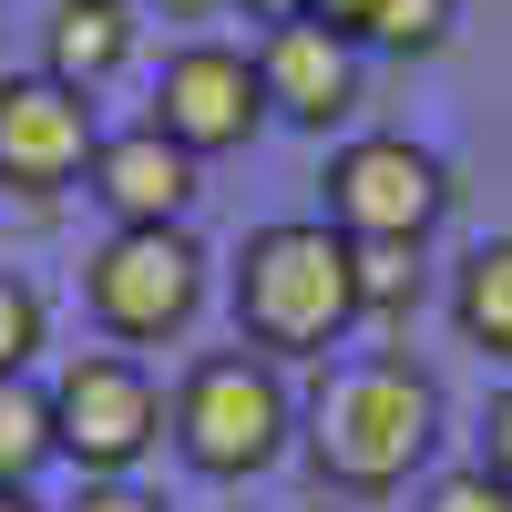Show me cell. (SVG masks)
<instances>
[{
    "instance_id": "cell-16",
    "label": "cell",
    "mask_w": 512,
    "mask_h": 512,
    "mask_svg": "<svg viewBox=\"0 0 512 512\" xmlns=\"http://www.w3.org/2000/svg\"><path fill=\"white\" fill-rule=\"evenodd\" d=\"M420 308V246H359V318Z\"/></svg>"
},
{
    "instance_id": "cell-13",
    "label": "cell",
    "mask_w": 512,
    "mask_h": 512,
    "mask_svg": "<svg viewBox=\"0 0 512 512\" xmlns=\"http://www.w3.org/2000/svg\"><path fill=\"white\" fill-rule=\"evenodd\" d=\"M62 461V431H52V390L21 369V379H0V492H31L41 472Z\"/></svg>"
},
{
    "instance_id": "cell-19",
    "label": "cell",
    "mask_w": 512,
    "mask_h": 512,
    "mask_svg": "<svg viewBox=\"0 0 512 512\" xmlns=\"http://www.w3.org/2000/svg\"><path fill=\"white\" fill-rule=\"evenodd\" d=\"M72 512H164V502H154L144 482H82V502H72Z\"/></svg>"
},
{
    "instance_id": "cell-4",
    "label": "cell",
    "mask_w": 512,
    "mask_h": 512,
    "mask_svg": "<svg viewBox=\"0 0 512 512\" xmlns=\"http://www.w3.org/2000/svg\"><path fill=\"white\" fill-rule=\"evenodd\" d=\"M205 277H216V256L195 246V226H113L93 256H82V308H93L103 338L154 349V338L195 328Z\"/></svg>"
},
{
    "instance_id": "cell-22",
    "label": "cell",
    "mask_w": 512,
    "mask_h": 512,
    "mask_svg": "<svg viewBox=\"0 0 512 512\" xmlns=\"http://www.w3.org/2000/svg\"><path fill=\"white\" fill-rule=\"evenodd\" d=\"M154 11H164V21H216L226 0H154Z\"/></svg>"
},
{
    "instance_id": "cell-2",
    "label": "cell",
    "mask_w": 512,
    "mask_h": 512,
    "mask_svg": "<svg viewBox=\"0 0 512 512\" xmlns=\"http://www.w3.org/2000/svg\"><path fill=\"white\" fill-rule=\"evenodd\" d=\"M226 297H236V338L267 349L277 369L287 359H328L359 328V246L328 216H277V226H256L236 246Z\"/></svg>"
},
{
    "instance_id": "cell-6",
    "label": "cell",
    "mask_w": 512,
    "mask_h": 512,
    "mask_svg": "<svg viewBox=\"0 0 512 512\" xmlns=\"http://www.w3.org/2000/svg\"><path fill=\"white\" fill-rule=\"evenodd\" d=\"M52 431H62V461L82 482H134V461L164 441V390L134 349H82L62 359L52 379Z\"/></svg>"
},
{
    "instance_id": "cell-14",
    "label": "cell",
    "mask_w": 512,
    "mask_h": 512,
    "mask_svg": "<svg viewBox=\"0 0 512 512\" xmlns=\"http://www.w3.org/2000/svg\"><path fill=\"white\" fill-rule=\"evenodd\" d=\"M451 21H461V0H369L359 41H369V52H441Z\"/></svg>"
},
{
    "instance_id": "cell-5",
    "label": "cell",
    "mask_w": 512,
    "mask_h": 512,
    "mask_svg": "<svg viewBox=\"0 0 512 512\" xmlns=\"http://www.w3.org/2000/svg\"><path fill=\"white\" fill-rule=\"evenodd\" d=\"M318 185H328V226L349 246H431L451 216V164L410 134H349Z\"/></svg>"
},
{
    "instance_id": "cell-15",
    "label": "cell",
    "mask_w": 512,
    "mask_h": 512,
    "mask_svg": "<svg viewBox=\"0 0 512 512\" xmlns=\"http://www.w3.org/2000/svg\"><path fill=\"white\" fill-rule=\"evenodd\" d=\"M41 349H52V308H41V287L0 267V379H21Z\"/></svg>"
},
{
    "instance_id": "cell-21",
    "label": "cell",
    "mask_w": 512,
    "mask_h": 512,
    "mask_svg": "<svg viewBox=\"0 0 512 512\" xmlns=\"http://www.w3.org/2000/svg\"><path fill=\"white\" fill-rule=\"evenodd\" d=\"M318 21H328V31H349V41H359V21H369V0H318ZM359 52H369V41H359Z\"/></svg>"
},
{
    "instance_id": "cell-9",
    "label": "cell",
    "mask_w": 512,
    "mask_h": 512,
    "mask_svg": "<svg viewBox=\"0 0 512 512\" xmlns=\"http://www.w3.org/2000/svg\"><path fill=\"white\" fill-rule=\"evenodd\" d=\"M256 82H267V113L277 123H297V134H338V123L369 103V52L308 11V21H277L267 41H256Z\"/></svg>"
},
{
    "instance_id": "cell-1",
    "label": "cell",
    "mask_w": 512,
    "mask_h": 512,
    "mask_svg": "<svg viewBox=\"0 0 512 512\" xmlns=\"http://www.w3.org/2000/svg\"><path fill=\"white\" fill-rule=\"evenodd\" d=\"M297 451L318 461V482L328 492H410V472H431V451H441V390H431V369L400 359V349H379V359H338L318 379V400L297 410Z\"/></svg>"
},
{
    "instance_id": "cell-10",
    "label": "cell",
    "mask_w": 512,
    "mask_h": 512,
    "mask_svg": "<svg viewBox=\"0 0 512 512\" xmlns=\"http://www.w3.org/2000/svg\"><path fill=\"white\" fill-rule=\"evenodd\" d=\"M82 195H93L113 226H185L195 195H205V164L164 134V123H134V134H103Z\"/></svg>"
},
{
    "instance_id": "cell-20",
    "label": "cell",
    "mask_w": 512,
    "mask_h": 512,
    "mask_svg": "<svg viewBox=\"0 0 512 512\" xmlns=\"http://www.w3.org/2000/svg\"><path fill=\"white\" fill-rule=\"evenodd\" d=\"M236 11H246V21H267V31H277V21H308V11H318V0H236Z\"/></svg>"
},
{
    "instance_id": "cell-8",
    "label": "cell",
    "mask_w": 512,
    "mask_h": 512,
    "mask_svg": "<svg viewBox=\"0 0 512 512\" xmlns=\"http://www.w3.org/2000/svg\"><path fill=\"white\" fill-rule=\"evenodd\" d=\"M103 154L93 93H72L52 72H0V185L11 195H72Z\"/></svg>"
},
{
    "instance_id": "cell-18",
    "label": "cell",
    "mask_w": 512,
    "mask_h": 512,
    "mask_svg": "<svg viewBox=\"0 0 512 512\" xmlns=\"http://www.w3.org/2000/svg\"><path fill=\"white\" fill-rule=\"evenodd\" d=\"M482 472L512 492V390H492V410H482Z\"/></svg>"
},
{
    "instance_id": "cell-3",
    "label": "cell",
    "mask_w": 512,
    "mask_h": 512,
    "mask_svg": "<svg viewBox=\"0 0 512 512\" xmlns=\"http://www.w3.org/2000/svg\"><path fill=\"white\" fill-rule=\"evenodd\" d=\"M164 431H175V451L205 482H256V472H277V461L297 451V390H287V369L267 349L236 338V349H205L175 379Z\"/></svg>"
},
{
    "instance_id": "cell-17",
    "label": "cell",
    "mask_w": 512,
    "mask_h": 512,
    "mask_svg": "<svg viewBox=\"0 0 512 512\" xmlns=\"http://www.w3.org/2000/svg\"><path fill=\"white\" fill-rule=\"evenodd\" d=\"M410 512H512V492L482 472V461H461V472H431V482H420Z\"/></svg>"
},
{
    "instance_id": "cell-7",
    "label": "cell",
    "mask_w": 512,
    "mask_h": 512,
    "mask_svg": "<svg viewBox=\"0 0 512 512\" xmlns=\"http://www.w3.org/2000/svg\"><path fill=\"white\" fill-rule=\"evenodd\" d=\"M195 164H216V154H246L256 134H267V82H256V52H236V41H175L154 72V113Z\"/></svg>"
},
{
    "instance_id": "cell-23",
    "label": "cell",
    "mask_w": 512,
    "mask_h": 512,
    "mask_svg": "<svg viewBox=\"0 0 512 512\" xmlns=\"http://www.w3.org/2000/svg\"><path fill=\"white\" fill-rule=\"evenodd\" d=\"M0 512H52V502H41V492H0Z\"/></svg>"
},
{
    "instance_id": "cell-12",
    "label": "cell",
    "mask_w": 512,
    "mask_h": 512,
    "mask_svg": "<svg viewBox=\"0 0 512 512\" xmlns=\"http://www.w3.org/2000/svg\"><path fill=\"white\" fill-rule=\"evenodd\" d=\"M451 338H461L472 359L512 369V236H482V246L451 267Z\"/></svg>"
},
{
    "instance_id": "cell-11",
    "label": "cell",
    "mask_w": 512,
    "mask_h": 512,
    "mask_svg": "<svg viewBox=\"0 0 512 512\" xmlns=\"http://www.w3.org/2000/svg\"><path fill=\"white\" fill-rule=\"evenodd\" d=\"M144 41V0H52L41 21V72L72 82V93H103V82L134 62Z\"/></svg>"
},
{
    "instance_id": "cell-24",
    "label": "cell",
    "mask_w": 512,
    "mask_h": 512,
    "mask_svg": "<svg viewBox=\"0 0 512 512\" xmlns=\"http://www.w3.org/2000/svg\"><path fill=\"white\" fill-rule=\"evenodd\" d=\"M308 512H328V502H308Z\"/></svg>"
}]
</instances>
